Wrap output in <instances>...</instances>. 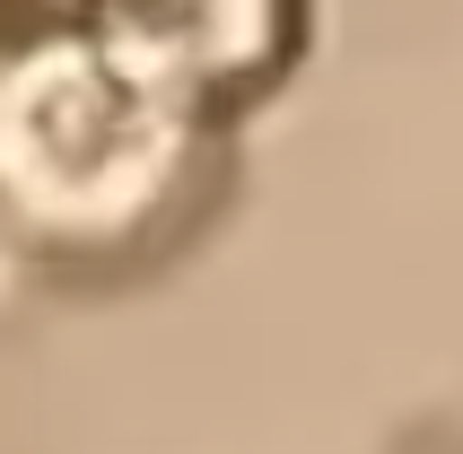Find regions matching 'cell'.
Listing matches in <instances>:
<instances>
[{
	"label": "cell",
	"mask_w": 463,
	"mask_h": 454,
	"mask_svg": "<svg viewBox=\"0 0 463 454\" xmlns=\"http://www.w3.org/2000/svg\"><path fill=\"white\" fill-rule=\"evenodd\" d=\"M193 131L175 97L131 79L114 52L79 26H52L18 44L0 79V184L26 236L52 253H114L149 236V219L193 175Z\"/></svg>",
	"instance_id": "obj_1"
},
{
	"label": "cell",
	"mask_w": 463,
	"mask_h": 454,
	"mask_svg": "<svg viewBox=\"0 0 463 454\" xmlns=\"http://www.w3.org/2000/svg\"><path fill=\"white\" fill-rule=\"evenodd\" d=\"M88 35L184 114H219L288 71L307 0H88Z\"/></svg>",
	"instance_id": "obj_2"
}]
</instances>
